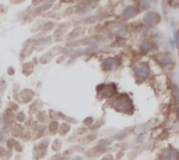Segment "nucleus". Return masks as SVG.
<instances>
[{
  "label": "nucleus",
  "mask_w": 179,
  "mask_h": 160,
  "mask_svg": "<svg viewBox=\"0 0 179 160\" xmlns=\"http://www.w3.org/2000/svg\"><path fill=\"white\" fill-rule=\"evenodd\" d=\"M6 88H7V84H6L4 78H2V80H0V93H2V95L6 92Z\"/></svg>",
  "instance_id": "nucleus-2"
},
{
  "label": "nucleus",
  "mask_w": 179,
  "mask_h": 160,
  "mask_svg": "<svg viewBox=\"0 0 179 160\" xmlns=\"http://www.w3.org/2000/svg\"><path fill=\"white\" fill-rule=\"evenodd\" d=\"M7 74H8V75H13V74H14V68H13V67H8V68H7Z\"/></svg>",
  "instance_id": "nucleus-8"
},
{
  "label": "nucleus",
  "mask_w": 179,
  "mask_h": 160,
  "mask_svg": "<svg viewBox=\"0 0 179 160\" xmlns=\"http://www.w3.org/2000/svg\"><path fill=\"white\" fill-rule=\"evenodd\" d=\"M6 152H7V149H6V148H3V146H0V159H4V156H6Z\"/></svg>",
  "instance_id": "nucleus-7"
},
{
  "label": "nucleus",
  "mask_w": 179,
  "mask_h": 160,
  "mask_svg": "<svg viewBox=\"0 0 179 160\" xmlns=\"http://www.w3.org/2000/svg\"><path fill=\"white\" fill-rule=\"evenodd\" d=\"M6 145H7V150H11V149H14V145H15V141L14 139H7L6 141Z\"/></svg>",
  "instance_id": "nucleus-3"
},
{
  "label": "nucleus",
  "mask_w": 179,
  "mask_h": 160,
  "mask_svg": "<svg viewBox=\"0 0 179 160\" xmlns=\"http://www.w3.org/2000/svg\"><path fill=\"white\" fill-rule=\"evenodd\" d=\"M20 96H21V102L22 103H28L29 100L32 99V92L31 91H22Z\"/></svg>",
  "instance_id": "nucleus-1"
},
{
  "label": "nucleus",
  "mask_w": 179,
  "mask_h": 160,
  "mask_svg": "<svg viewBox=\"0 0 179 160\" xmlns=\"http://www.w3.org/2000/svg\"><path fill=\"white\" fill-rule=\"evenodd\" d=\"M32 71V67L28 66V64H24L22 66V73H24V75H29V73Z\"/></svg>",
  "instance_id": "nucleus-4"
},
{
  "label": "nucleus",
  "mask_w": 179,
  "mask_h": 160,
  "mask_svg": "<svg viewBox=\"0 0 179 160\" xmlns=\"http://www.w3.org/2000/svg\"><path fill=\"white\" fill-rule=\"evenodd\" d=\"M15 120L18 121V123H22V121L25 120V114L22 113V111H18V113H17V116H15Z\"/></svg>",
  "instance_id": "nucleus-5"
},
{
  "label": "nucleus",
  "mask_w": 179,
  "mask_h": 160,
  "mask_svg": "<svg viewBox=\"0 0 179 160\" xmlns=\"http://www.w3.org/2000/svg\"><path fill=\"white\" fill-rule=\"evenodd\" d=\"M8 110H11V111H17L18 110V105L14 102H8Z\"/></svg>",
  "instance_id": "nucleus-6"
},
{
  "label": "nucleus",
  "mask_w": 179,
  "mask_h": 160,
  "mask_svg": "<svg viewBox=\"0 0 179 160\" xmlns=\"http://www.w3.org/2000/svg\"><path fill=\"white\" fill-rule=\"evenodd\" d=\"M6 11H7V7L3 6V4H0V13H6Z\"/></svg>",
  "instance_id": "nucleus-9"
}]
</instances>
